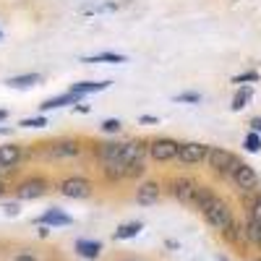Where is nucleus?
Returning <instances> with one entry per match:
<instances>
[{
  "instance_id": "ddd939ff",
  "label": "nucleus",
  "mask_w": 261,
  "mask_h": 261,
  "mask_svg": "<svg viewBox=\"0 0 261 261\" xmlns=\"http://www.w3.org/2000/svg\"><path fill=\"white\" fill-rule=\"evenodd\" d=\"M157 199H160V183L149 180V183H141V186L136 188V201H139V204L149 206V204H157Z\"/></svg>"
},
{
  "instance_id": "393cba45",
  "label": "nucleus",
  "mask_w": 261,
  "mask_h": 261,
  "mask_svg": "<svg viewBox=\"0 0 261 261\" xmlns=\"http://www.w3.org/2000/svg\"><path fill=\"white\" fill-rule=\"evenodd\" d=\"M246 232H248V241L251 243H256V246H261V225H256V222H246Z\"/></svg>"
},
{
  "instance_id": "f3484780",
  "label": "nucleus",
  "mask_w": 261,
  "mask_h": 261,
  "mask_svg": "<svg viewBox=\"0 0 261 261\" xmlns=\"http://www.w3.org/2000/svg\"><path fill=\"white\" fill-rule=\"evenodd\" d=\"M21 160V146L8 144V146H0V167H13Z\"/></svg>"
},
{
  "instance_id": "a19ab883",
  "label": "nucleus",
  "mask_w": 261,
  "mask_h": 261,
  "mask_svg": "<svg viewBox=\"0 0 261 261\" xmlns=\"http://www.w3.org/2000/svg\"><path fill=\"white\" fill-rule=\"evenodd\" d=\"M128 261H134V258H128Z\"/></svg>"
},
{
  "instance_id": "4468645a",
  "label": "nucleus",
  "mask_w": 261,
  "mask_h": 261,
  "mask_svg": "<svg viewBox=\"0 0 261 261\" xmlns=\"http://www.w3.org/2000/svg\"><path fill=\"white\" fill-rule=\"evenodd\" d=\"M123 157V144L113 141V144H99V160L102 165H113V162H120Z\"/></svg>"
},
{
  "instance_id": "39448f33",
  "label": "nucleus",
  "mask_w": 261,
  "mask_h": 261,
  "mask_svg": "<svg viewBox=\"0 0 261 261\" xmlns=\"http://www.w3.org/2000/svg\"><path fill=\"white\" fill-rule=\"evenodd\" d=\"M58 191L63 196H68V199H89L92 196V183L86 180V178H65Z\"/></svg>"
},
{
  "instance_id": "6ab92c4d",
  "label": "nucleus",
  "mask_w": 261,
  "mask_h": 261,
  "mask_svg": "<svg viewBox=\"0 0 261 261\" xmlns=\"http://www.w3.org/2000/svg\"><path fill=\"white\" fill-rule=\"evenodd\" d=\"M39 81H42L39 73H21V76L6 79V84L11 86V89H27V86H34V84H39Z\"/></svg>"
},
{
  "instance_id": "f8f14e48",
  "label": "nucleus",
  "mask_w": 261,
  "mask_h": 261,
  "mask_svg": "<svg viewBox=\"0 0 261 261\" xmlns=\"http://www.w3.org/2000/svg\"><path fill=\"white\" fill-rule=\"evenodd\" d=\"M45 191H47V183L34 178V180H24V183H21L16 188V196H18V199H39Z\"/></svg>"
},
{
  "instance_id": "ea45409f",
  "label": "nucleus",
  "mask_w": 261,
  "mask_h": 261,
  "mask_svg": "<svg viewBox=\"0 0 261 261\" xmlns=\"http://www.w3.org/2000/svg\"><path fill=\"white\" fill-rule=\"evenodd\" d=\"M0 39H3V32H0Z\"/></svg>"
},
{
  "instance_id": "79ce46f5",
  "label": "nucleus",
  "mask_w": 261,
  "mask_h": 261,
  "mask_svg": "<svg viewBox=\"0 0 261 261\" xmlns=\"http://www.w3.org/2000/svg\"><path fill=\"white\" fill-rule=\"evenodd\" d=\"M256 261H261V258H256Z\"/></svg>"
},
{
  "instance_id": "f03ea898",
  "label": "nucleus",
  "mask_w": 261,
  "mask_h": 261,
  "mask_svg": "<svg viewBox=\"0 0 261 261\" xmlns=\"http://www.w3.org/2000/svg\"><path fill=\"white\" fill-rule=\"evenodd\" d=\"M238 160L232 151H227V149H220V146H209V151H206V165L212 167V170H217V172H222V175H232V170L238 167Z\"/></svg>"
},
{
  "instance_id": "9d476101",
  "label": "nucleus",
  "mask_w": 261,
  "mask_h": 261,
  "mask_svg": "<svg viewBox=\"0 0 261 261\" xmlns=\"http://www.w3.org/2000/svg\"><path fill=\"white\" fill-rule=\"evenodd\" d=\"M110 84H113V81H76V84H71V86H68V92L84 99L86 94H97V92H105Z\"/></svg>"
},
{
  "instance_id": "0eeeda50",
  "label": "nucleus",
  "mask_w": 261,
  "mask_h": 261,
  "mask_svg": "<svg viewBox=\"0 0 261 261\" xmlns=\"http://www.w3.org/2000/svg\"><path fill=\"white\" fill-rule=\"evenodd\" d=\"M34 222L42 225V227H68V225H73V217H68L60 206H50L45 214H39Z\"/></svg>"
},
{
  "instance_id": "f257e3e1",
  "label": "nucleus",
  "mask_w": 261,
  "mask_h": 261,
  "mask_svg": "<svg viewBox=\"0 0 261 261\" xmlns=\"http://www.w3.org/2000/svg\"><path fill=\"white\" fill-rule=\"evenodd\" d=\"M204 217H206V222L212 225V227H217V230H222V232H227L230 230V225H232V214H230V206L220 199V196H214V201L201 212Z\"/></svg>"
},
{
  "instance_id": "58836bf2",
  "label": "nucleus",
  "mask_w": 261,
  "mask_h": 261,
  "mask_svg": "<svg viewBox=\"0 0 261 261\" xmlns=\"http://www.w3.org/2000/svg\"><path fill=\"white\" fill-rule=\"evenodd\" d=\"M220 261H227V258H225V256H220Z\"/></svg>"
},
{
  "instance_id": "412c9836",
  "label": "nucleus",
  "mask_w": 261,
  "mask_h": 261,
  "mask_svg": "<svg viewBox=\"0 0 261 261\" xmlns=\"http://www.w3.org/2000/svg\"><path fill=\"white\" fill-rule=\"evenodd\" d=\"M102 60H107V63H125L128 58L123 53H99V55H86L84 58V63H102Z\"/></svg>"
},
{
  "instance_id": "c9c22d12",
  "label": "nucleus",
  "mask_w": 261,
  "mask_h": 261,
  "mask_svg": "<svg viewBox=\"0 0 261 261\" xmlns=\"http://www.w3.org/2000/svg\"><path fill=\"white\" fill-rule=\"evenodd\" d=\"M8 134H11V128H8V125H3V128H0V136H8Z\"/></svg>"
},
{
  "instance_id": "4be33fe9",
  "label": "nucleus",
  "mask_w": 261,
  "mask_h": 261,
  "mask_svg": "<svg viewBox=\"0 0 261 261\" xmlns=\"http://www.w3.org/2000/svg\"><path fill=\"white\" fill-rule=\"evenodd\" d=\"M102 172H105V178H107V180H123V178H125V165H123V162L105 165Z\"/></svg>"
},
{
  "instance_id": "f704fd0d",
  "label": "nucleus",
  "mask_w": 261,
  "mask_h": 261,
  "mask_svg": "<svg viewBox=\"0 0 261 261\" xmlns=\"http://www.w3.org/2000/svg\"><path fill=\"white\" fill-rule=\"evenodd\" d=\"M251 130H256V134H261V118H253V120H251Z\"/></svg>"
},
{
  "instance_id": "473e14b6",
  "label": "nucleus",
  "mask_w": 261,
  "mask_h": 261,
  "mask_svg": "<svg viewBox=\"0 0 261 261\" xmlns=\"http://www.w3.org/2000/svg\"><path fill=\"white\" fill-rule=\"evenodd\" d=\"M139 120H141V123H160V118H157V115H141Z\"/></svg>"
},
{
  "instance_id": "1a4fd4ad",
  "label": "nucleus",
  "mask_w": 261,
  "mask_h": 261,
  "mask_svg": "<svg viewBox=\"0 0 261 261\" xmlns=\"http://www.w3.org/2000/svg\"><path fill=\"white\" fill-rule=\"evenodd\" d=\"M146 151H149V146H146L144 141H128V144H123V157H120V162H123V165L144 162Z\"/></svg>"
},
{
  "instance_id": "c756f323",
  "label": "nucleus",
  "mask_w": 261,
  "mask_h": 261,
  "mask_svg": "<svg viewBox=\"0 0 261 261\" xmlns=\"http://www.w3.org/2000/svg\"><path fill=\"white\" fill-rule=\"evenodd\" d=\"M120 120L118 118H107V120H102V130H105V134H118V130H120Z\"/></svg>"
},
{
  "instance_id": "6e6552de",
  "label": "nucleus",
  "mask_w": 261,
  "mask_h": 261,
  "mask_svg": "<svg viewBox=\"0 0 261 261\" xmlns=\"http://www.w3.org/2000/svg\"><path fill=\"white\" fill-rule=\"evenodd\" d=\"M196 191H199V183L191 180V178H178V180H172V196H175L178 201H183V204H191V206H193Z\"/></svg>"
},
{
  "instance_id": "a211bd4d",
  "label": "nucleus",
  "mask_w": 261,
  "mask_h": 261,
  "mask_svg": "<svg viewBox=\"0 0 261 261\" xmlns=\"http://www.w3.org/2000/svg\"><path fill=\"white\" fill-rule=\"evenodd\" d=\"M144 230V222L141 220H134V222H123L118 230H115V241H128V238H136L139 232Z\"/></svg>"
},
{
  "instance_id": "5701e85b",
  "label": "nucleus",
  "mask_w": 261,
  "mask_h": 261,
  "mask_svg": "<svg viewBox=\"0 0 261 261\" xmlns=\"http://www.w3.org/2000/svg\"><path fill=\"white\" fill-rule=\"evenodd\" d=\"M243 149H246V151H251V154L261 151V134H256V130H248L246 139H243Z\"/></svg>"
},
{
  "instance_id": "bb28decb",
  "label": "nucleus",
  "mask_w": 261,
  "mask_h": 261,
  "mask_svg": "<svg viewBox=\"0 0 261 261\" xmlns=\"http://www.w3.org/2000/svg\"><path fill=\"white\" fill-rule=\"evenodd\" d=\"M175 102L178 105H188V102L191 105H199L201 102V94L199 92H183V94H175Z\"/></svg>"
},
{
  "instance_id": "aec40b11",
  "label": "nucleus",
  "mask_w": 261,
  "mask_h": 261,
  "mask_svg": "<svg viewBox=\"0 0 261 261\" xmlns=\"http://www.w3.org/2000/svg\"><path fill=\"white\" fill-rule=\"evenodd\" d=\"M251 97H253V86H248V84H246V86H241V89L235 92V97H232V105H230V107H232L235 113H241L243 107L251 102Z\"/></svg>"
},
{
  "instance_id": "cd10ccee",
  "label": "nucleus",
  "mask_w": 261,
  "mask_h": 261,
  "mask_svg": "<svg viewBox=\"0 0 261 261\" xmlns=\"http://www.w3.org/2000/svg\"><path fill=\"white\" fill-rule=\"evenodd\" d=\"M253 81H258V71H246V73H238V76H232V84H241V86L253 84Z\"/></svg>"
},
{
  "instance_id": "423d86ee",
  "label": "nucleus",
  "mask_w": 261,
  "mask_h": 261,
  "mask_svg": "<svg viewBox=\"0 0 261 261\" xmlns=\"http://www.w3.org/2000/svg\"><path fill=\"white\" fill-rule=\"evenodd\" d=\"M206 151H209L206 144L186 141V144H180V154H178V160H180L183 165H199V162L206 160Z\"/></svg>"
},
{
  "instance_id": "2eb2a0df",
  "label": "nucleus",
  "mask_w": 261,
  "mask_h": 261,
  "mask_svg": "<svg viewBox=\"0 0 261 261\" xmlns=\"http://www.w3.org/2000/svg\"><path fill=\"white\" fill-rule=\"evenodd\" d=\"M76 251H79V256L94 261L102 253V243L99 241H86V238H79V241H76Z\"/></svg>"
},
{
  "instance_id": "e433bc0d",
  "label": "nucleus",
  "mask_w": 261,
  "mask_h": 261,
  "mask_svg": "<svg viewBox=\"0 0 261 261\" xmlns=\"http://www.w3.org/2000/svg\"><path fill=\"white\" fill-rule=\"evenodd\" d=\"M8 118V110H0V120H6Z\"/></svg>"
},
{
  "instance_id": "20e7f679",
  "label": "nucleus",
  "mask_w": 261,
  "mask_h": 261,
  "mask_svg": "<svg viewBox=\"0 0 261 261\" xmlns=\"http://www.w3.org/2000/svg\"><path fill=\"white\" fill-rule=\"evenodd\" d=\"M149 154L154 157L157 162H170V160H178L180 154V144L172 141V139H154L149 144Z\"/></svg>"
},
{
  "instance_id": "7c9ffc66",
  "label": "nucleus",
  "mask_w": 261,
  "mask_h": 261,
  "mask_svg": "<svg viewBox=\"0 0 261 261\" xmlns=\"http://www.w3.org/2000/svg\"><path fill=\"white\" fill-rule=\"evenodd\" d=\"M107 11H118V3H115V0H110V3H102V6L86 8V13H107Z\"/></svg>"
},
{
  "instance_id": "a878e982",
  "label": "nucleus",
  "mask_w": 261,
  "mask_h": 261,
  "mask_svg": "<svg viewBox=\"0 0 261 261\" xmlns=\"http://www.w3.org/2000/svg\"><path fill=\"white\" fill-rule=\"evenodd\" d=\"M21 128H45L47 125V118L45 115H34V118H24L18 123Z\"/></svg>"
},
{
  "instance_id": "9b49d317",
  "label": "nucleus",
  "mask_w": 261,
  "mask_h": 261,
  "mask_svg": "<svg viewBox=\"0 0 261 261\" xmlns=\"http://www.w3.org/2000/svg\"><path fill=\"white\" fill-rule=\"evenodd\" d=\"M81 102V97H76V94H71V92H65V94H60V97H50V99H45L39 105V113L45 115V113H50V110H60V107H68V105H79Z\"/></svg>"
},
{
  "instance_id": "72a5a7b5",
  "label": "nucleus",
  "mask_w": 261,
  "mask_h": 261,
  "mask_svg": "<svg viewBox=\"0 0 261 261\" xmlns=\"http://www.w3.org/2000/svg\"><path fill=\"white\" fill-rule=\"evenodd\" d=\"M13 261H37V258H34L32 253H18V256H16Z\"/></svg>"
},
{
  "instance_id": "c85d7f7f",
  "label": "nucleus",
  "mask_w": 261,
  "mask_h": 261,
  "mask_svg": "<svg viewBox=\"0 0 261 261\" xmlns=\"http://www.w3.org/2000/svg\"><path fill=\"white\" fill-rule=\"evenodd\" d=\"M146 172L144 162H134V165H125V178H141Z\"/></svg>"
},
{
  "instance_id": "2f4dec72",
  "label": "nucleus",
  "mask_w": 261,
  "mask_h": 261,
  "mask_svg": "<svg viewBox=\"0 0 261 261\" xmlns=\"http://www.w3.org/2000/svg\"><path fill=\"white\" fill-rule=\"evenodd\" d=\"M3 212H6L8 217H16V214H18V204H3Z\"/></svg>"
},
{
  "instance_id": "7ed1b4c3",
  "label": "nucleus",
  "mask_w": 261,
  "mask_h": 261,
  "mask_svg": "<svg viewBox=\"0 0 261 261\" xmlns=\"http://www.w3.org/2000/svg\"><path fill=\"white\" fill-rule=\"evenodd\" d=\"M230 178L235 180L238 188L246 191V193H256L258 191V175H256V170L251 165H246V162H238V167L232 170Z\"/></svg>"
},
{
  "instance_id": "dca6fc26",
  "label": "nucleus",
  "mask_w": 261,
  "mask_h": 261,
  "mask_svg": "<svg viewBox=\"0 0 261 261\" xmlns=\"http://www.w3.org/2000/svg\"><path fill=\"white\" fill-rule=\"evenodd\" d=\"M79 151H81V146H79L76 141H58V144L50 146L47 154H50V157H76Z\"/></svg>"
},
{
  "instance_id": "4c0bfd02",
  "label": "nucleus",
  "mask_w": 261,
  "mask_h": 261,
  "mask_svg": "<svg viewBox=\"0 0 261 261\" xmlns=\"http://www.w3.org/2000/svg\"><path fill=\"white\" fill-rule=\"evenodd\" d=\"M3 191H6V188H3V183H0V196H3Z\"/></svg>"
},
{
  "instance_id": "b1692460",
  "label": "nucleus",
  "mask_w": 261,
  "mask_h": 261,
  "mask_svg": "<svg viewBox=\"0 0 261 261\" xmlns=\"http://www.w3.org/2000/svg\"><path fill=\"white\" fill-rule=\"evenodd\" d=\"M248 220L261 225V193H256L251 199V204H248Z\"/></svg>"
}]
</instances>
